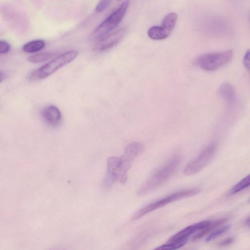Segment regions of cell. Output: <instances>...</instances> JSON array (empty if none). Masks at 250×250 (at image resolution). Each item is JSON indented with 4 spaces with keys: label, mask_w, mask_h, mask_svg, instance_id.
<instances>
[{
    "label": "cell",
    "mask_w": 250,
    "mask_h": 250,
    "mask_svg": "<svg viewBox=\"0 0 250 250\" xmlns=\"http://www.w3.org/2000/svg\"><path fill=\"white\" fill-rule=\"evenodd\" d=\"M177 20V15L174 12L167 14L163 18L161 26L171 33L174 29Z\"/></svg>",
    "instance_id": "9a60e30c"
},
{
    "label": "cell",
    "mask_w": 250,
    "mask_h": 250,
    "mask_svg": "<svg viewBox=\"0 0 250 250\" xmlns=\"http://www.w3.org/2000/svg\"><path fill=\"white\" fill-rule=\"evenodd\" d=\"M228 219V218L227 217H223L214 221H211L208 225L199 230L197 233L194 234L191 238V240L194 242L201 239L203 237L211 232V231H213L218 227L226 222Z\"/></svg>",
    "instance_id": "4fadbf2b"
},
{
    "label": "cell",
    "mask_w": 250,
    "mask_h": 250,
    "mask_svg": "<svg viewBox=\"0 0 250 250\" xmlns=\"http://www.w3.org/2000/svg\"><path fill=\"white\" fill-rule=\"evenodd\" d=\"M126 32V28H122L110 33L96 41L94 47V50L104 51L110 49L122 40Z\"/></svg>",
    "instance_id": "ba28073f"
},
{
    "label": "cell",
    "mask_w": 250,
    "mask_h": 250,
    "mask_svg": "<svg viewBox=\"0 0 250 250\" xmlns=\"http://www.w3.org/2000/svg\"><path fill=\"white\" fill-rule=\"evenodd\" d=\"M56 53L52 52H42L29 56L27 60L32 63L42 62L53 58Z\"/></svg>",
    "instance_id": "e0dca14e"
},
{
    "label": "cell",
    "mask_w": 250,
    "mask_h": 250,
    "mask_svg": "<svg viewBox=\"0 0 250 250\" xmlns=\"http://www.w3.org/2000/svg\"><path fill=\"white\" fill-rule=\"evenodd\" d=\"M10 45L5 41H0V54H5L9 52Z\"/></svg>",
    "instance_id": "603a6c76"
},
{
    "label": "cell",
    "mask_w": 250,
    "mask_h": 250,
    "mask_svg": "<svg viewBox=\"0 0 250 250\" xmlns=\"http://www.w3.org/2000/svg\"><path fill=\"white\" fill-rule=\"evenodd\" d=\"M188 241H167L165 244L156 248V250H175L184 246Z\"/></svg>",
    "instance_id": "d6986e66"
},
{
    "label": "cell",
    "mask_w": 250,
    "mask_h": 250,
    "mask_svg": "<svg viewBox=\"0 0 250 250\" xmlns=\"http://www.w3.org/2000/svg\"><path fill=\"white\" fill-rule=\"evenodd\" d=\"M235 241V238L233 236L228 237L218 243L217 245L219 247H225L233 243Z\"/></svg>",
    "instance_id": "7402d4cb"
},
{
    "label": "cell",
    "mask_w": 250,
    "mask_h": 250,
    "mask_svg": "<svg viewBox=\"0 0 250 250\" xmlns=\"http://www.w3.org/2000/svg\"><path fill=\"white\" fill-rule=\"evenodd\" d=\"M244 224L245 226L249 228L250 227V218L249 216H248L247 218L245 220L244 222Z\"/></svg>",
    "instance_id": "d4e9b609"
},
{
    "label": "cell",
    "mask_w": 250,
    "mask_h": 250,
    "mask_svg": "<svg viewBox=\"0 0 250 250\" xmlns=\"http://www.w3.org/2000/svg\"><path fill=\"white\" fill-rule=\"evenodd\" d=\"M112 0H100L95 8V11L97 13L104 11L110 4Z\"/></svg>",
    "instance_id": "44dd1931"
},
{
    "label": "cell",
    "mask_w": 250,
    "mask_h": 250,
    "mask_svg": "<svg viewBox=\"0 0 250 250\" xmlns=\"http://www.w3.org/2000/svg\"><path fill=\"white\" fill-rule=\"evenodd\" d=\"M210 221V220H206L188 226L172 236L168 241H188L190 236L204 228Z\"/></svg>",
    "instance_id": "30bf717a"
},
{
    "label": "cell",
    "mask_w": 250,
    "mask_h": 250,
    "mask_svg": "<svg viewBox=\"0 0 250 250\" xmlns=\"http://www.w3.org/2000/svg\"><path fill=\"white\" fill-rule=\"evenodd\" d=\"M45 46V42L41 40H34L25 44L22 50L27 53H35L42 50Z\"/></svg>",
    "instance_id": "2e32d148"
},
{
    "label": "cell",
    "mask_w": 250,
    "mask_h": 250,
    "mask_svg": "<svg viewBox=\"0 0 250 250\" xmlns=\"http://www.w3.org/2000/svg\"><path fill=\"white\" fill-rule=\"evenodd\" d=\"M230 227V225H226L216 229L215 230L214 229V230L210 233L207 237L206 241L209 242L216 239L217 237L227 232L229 229Z\"/></svg>",
    "instance_id": "ffe728a7"
},
{
    "label": "cell",
    "mask_w": 250,
    "mask_h": 250,
    "mask_svg": "<svg viewBox=\"0 0 250 250\" xmlns=\"http://www.w3.org/2000/svg\"><path fill=\"white\" fill-rule=\"evenodd\" d=\"M42 115L46 122L52 126L57 125L62 119L60 110L54 105H49L44 108Z\"/></svg>",
    "instance_id": "7c38bea8"
},
{
    "label": "cell",
    "mask_w": 250,
    "mask_h": 250,
    "mask_svg": "<svg viewBox=\"0 0 250 250\" xmlns=\"http://www.w3.org/2000/svg\"><path fill=\"white\" fill-rule=\"evenodd\" d=\"M217 149L215 143L206 146L194 159L185 167L184 173L186 175H193L205 167L213 157Z\"/></svg>",
    "instance_id": "52a82bcc"
},
{
    "label": "cell",
    "mask_w": 250,
    "mask_h": 250,
    "mask_svg": "<svg viewBox=\"0 0 250 250\" xmlns=\"http://www.w3.org/2000/svg\"><path fill=\"white\" fill-rule=\"evenodd\" d=\"M180 162L178 155H174L157 169L140 187L138 195L142 196L154 190L167 181L174 174Z\"/></svg>",
    "instance_id": "6da1fadb"
},
{
    "label": "cell",
    "mask_w": 250,
    "mask_h": 250,
    "mask_svg": "<svg viewBox=\"0 0 250 250\" xmlns=\"http://www.w3.org/2000/svg\"><path fill=\"white\" fill-rule=\"evenodd\" d=\"M144 149V145L137 142L130 143L126 147L124 153L119 157L118 181L125 184L127 180V173L134 160Z\"/></svg>",
    "instance_id": "8992f818"
},
{
    "label": "cell",
    "mask_w": 250,
    "mask_h": 250,
    "mask_svg": "<svg viewBox=\"0 0 250 250\" xmlns=\"http://www.w3.org/2000/svg\"><path fill=\"white\" fill-rule=\"evenodd\" d=\"M167 31L163 26H153L151 27L147 31L148 37L154 40H161L166 39L170 35Z\"/></svg>",
    "instance_id": "5bb4252c"
},
{
    "label": "cell",
    "mask_w": 250,
    "mask_h": 250,
    "mask_svg": "<svg viewBox=\"0 0 250 250\" xmlns=\"http://www.w3.org/2000/svg\"><path fill=\"white\" fill-rule=\"evenodd\" d=\"M119 157H111L107 160V171L103 180L102 188L104 190H108L118 180Z\"/></svg>",
    "instance_id": "9c48e42d"
},
{
    "label": "cell",
    "mask_w": 250,
    "mask_h": 250,
    "mask_svg": "<svg viewBox=\"0 0 250 250\" xmlns=\"http://www.w3.org/2000/svg\"><path fill=\"white\" fill-rule=\"evenodd\" d=\"M4 77L5 75L4 73L2 71H0V83L3 81V80L4 79Z\"/></svg>",
    "instance_id": "484cf974"
},
{
    "label": "cell",
    "mask_w": 250,
    "mask_h": 250,
    "mask_svg": "<svg viewBox=\"0 0 250 250\" xmlns=\"http://www.w3.org/2000/svg\"><path fill=\"white\" fill-rule=\"evenodd\" d=\"M233 54L231 50L207 53L198 57L195 63L202 69L213 71L229 63L231 60Z\"/></svg>",
    "instance_id": "5b68a950"
},
{
    "label": "cell",
    "mask_w": 250,
    "mask_h": 250,
    "mask_svg": "<svg viewBox=\"0 0 250 250\" xmlns=\"http://www.w3.org/2000/svg\"><path fill=\"white\" fill-rule=\"evenodd\" d=\"M78 55V52L76 50H71L63 53L40 68L32 71L29 77L32 80L45 79L59 69L72 62L77 57Z\"/></svg>",
    "instance_id": "3957f363"
},
{
    "label": "cell",
    "mask_w": 250,
    "mask_h": 250,
    "mask_svg": "<svg viewBox=\"0 0 250 250\" xmlns=\"http://www.w3.org/2000/svg\"><path fill=\"white\" fill-rule=\"evenodd\" d=\"M250 175H248L234 186L229 191L230 194L237 193L250 186Z\"/></svg>",
    "instance_id": "ac0fdd59"
},
{
    "label": "cell",
    "mask_w": 250,
    "mask_h": 250,
    "mask_svg": "<svg viewBox=\"0 0 250 250\" xmlns=\"http://www.w3.org/2000/svg\"><path fill=\"white\" fill-rule=\"evenodd\" d=\"M243 63L246 67L248 70L250 68V51L248 50L245 54L244 59H243Z\"/></svg>",
    "instance_id": "cb8c5ba5"
},
{
    "label": "cell",
    "mask_w": 250,
    "mask_h": 250,
    "mask_svg": "<svg viewBox=\"0 0 250 250\" xmlns=\"http://www.w3.org/2000/svg\"><path fill=\"white\" fill-rule=\"evenodd\" d=\"M219 96L230 106L236 102L237 96L233 86L228 83H222L218 89Z\"/></svg>",
    "instance_id": "8fae6325"
},
{
    "label": "cell",
    "mask_w": 250,
    "mask_h": 250,
    "mask_svg": "<svg viewBox=\"0 0 250 250\" xmlns=\"http://www.w3.org/2000/svg\"><path fill=\"white\" fill-rule=\"evenodd\" d=\"M200 192L198 188L185 189L173 192L163 198L154 201L137 211L132 216V220H137L148 213L183 198L192 196Z\"/></svg>",
    "instance_id": "277c9868"
},
{
    "label": "cell",
    "mask_w": 250,
    "mask_h": 250,
    "mask_svg": "<svg viewBox=\"0 0 250 250\" xmlns=\"http://www.w3.org/2000/svg\"><path fill=\"white\" fill-rule=\"evenodd\" d=\"M130 1L126 0L97 26L89 36V40L97 41L111 32L120 23L128 9Z\"/></svg>",
    "instance_id": "7a4b0ae2"
}]
</instances>
